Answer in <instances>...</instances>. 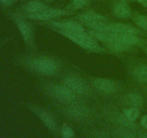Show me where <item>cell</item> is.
Listing matches in <instances>:
<instances>
[{"instance_id": "5", "label": "cell", "mask_w": 147, "mask_h": 138, "mask_svg": "<svg viewBox=\"0 0 147 138\" xmlns=\"http://www.w3.org/2000/svg\"><path fill=\"white\" fill-rule=\"evenodd\" d=\"M65 86L68 87L76 93L83 94L87 91L86 84L78 78L73 76H70L65 79Z\"/></svg>"}, {"instance_id": "20", "label": "cell", "mask_w": 147, "mask_h": 138, "mask_svg": "<svg viewBox=\"0 0 147 138\" xmlns=\"http://www.w3.org/2000/svg\"><path fill=\"white\" fill-rule=\"evenodd\" d=\"M134 22L137 26L144 30H147V17L145 15H136L134 17Z\"/></svg>"}, {"instance_id": "9", "label": "cell", "mask_w": 147, "mask_h": 138, "mask_svg": "<svg viewBox=\"0 0 147 138\" xmlns=\"http://www.w3.org/2000/svg\"><path fill=\"white\" fill-rule=\"evenodd\" d=\"M53 24L63 31L69 32H84L85 30L81 25L72 21L53 22Z\"/></svg>"}, {"instance_id": "18", "label": "cell", "mask_w": 147, "mask_h": 138, "mask_svg": "<svg viewBox=\"0 0 147 138\" xmlns=\"http://www.w3.org/2000/svg\"><path fill=\"white\" fill-rule=\"evenodd\" d=\"M123 113V115L131 122H134L136 119H137V118L139 116V111L138 108L134 107V106L129 108V109H125Z\"/></svg>"}, {"instance_id": "12", "label": "cell", "mask_w": 147, "mask_h": 138, "mask_svg": "<svg viewBox=\"0 0 147 138\" xmlns=\"http://www.w3.org/2000/svg\"><path fill=\"white\" fill-rule=\"evenodd\" d=\"M37 114H38L39 117L42 120V122L44 123L45 125H46L47 128L52 131H55L57 126H56V123L55 119H53V116L47 113V112L41 110V109H38L37 111Z\"/></svg>"}, {"instance_id": "23", "label": "cell", "mask_w": 147, "mask_h": 138, "mask_svg": "<svg viewBox=\"0 0 147 138\" xmlns=\"http://www.w3.org/2000/svg\"><path fill=\"white\" fill-rule=\"evenodd\" d=\"M88 0H73V7L76 9H81L88 3Z\"/></svg>"}, {"instance_id": "28", "label": "cell", "mask_w": 147, "mask_h": 138, "mask_svg": "<svg viewBox=\"0 0 147 138\" xmlns=\"http://www.w3.org/2000/svg\"><path fill=\"white\" fill-rule=\"evenodd\" d=\"M45 1H50V0H45Z\"/></svg>"}, {"instance_id": "2", "label": "cell", "mask_w": 147, "mask_h": 138, "mask_svg": "<svg viewBox=\"0 0 147 138\" xmlns=\"http://www.w3.org/2000/svg\"><path fill=\"white\" fill-rule=\"evenodd\" d=\"M79 20L81 22L93 30L106 32V18L96 12H86L79 16Z\"/></svg>"}, {"instance_id": "21", "label": "cell", "mask_w": 147, "mask_h": 138, "mask_svg": "<svg viewBox=\"0 0 147 138\" xmlns=\"http://www.w3.org/2000/svg\"><path fill=\"white\" fill-rule=\"evenodd\" d=\"M73 131L71 127L67 125H65L63 126L61 129V136L63 138H73Z\"/></svg>"}, {"instance_id": "7", "label": "cell", "mask_w": 147, "mask_h": 138, "mask_svg": "<svg viewBox=\"0 0 147 138\" xmlns=\"http://www.w3.org/2000/svg\"><path fill=\"white\" fill-rule=\"evenodd\" d=\"M106 32H110L121 33V34H136L139 31L137 29L128 24L122 23H113V24H107L106 27Z\"/></svg>"}, {"instance_id": "19", "label": "cell", "mask_w": 147, "mask_h": 138, "mask_svg": "<svg viewBox=\"0 0 147 138\" xmlns=\"http://www.w3.org/2000/svg\"><path fill=\"white\" fill-rule=\"evenodd\" d=\"M114 122L121 126H126V127H133L134 126L133 122L129 120L124 115L117 114L114 116Z\"/></svg>"}, {"instance_id": "27", "label": "cell", "mask_w": 147, "mask_h": 138, "mask_svg": "<svg viewBox=\"0 0 147 138\" xmlns=\"http://www.w3.org/2000/svg\"><path fill=\"white\" fill-rule=\"evenodd\" d=\"M140 138H147V133H143L140 135Z\"/></svg>"}, {"instance_id": "13", "label": "cell", "mask_w": 147, "mask_h": 138, "mask_svg": "<svg viewBox=\"0 0 147 138\" xmlns=\"http://www.w3.org/2000/svg\"><path fill=\"white\" fill-rule=\"evenodd\" d=\"M114 13L117 17L126 19L130 17L131 10L126 3L121 2L115 6Z\"/></svg>"}, {"instance_id": "15", "label": "cell", "mask_w": 147, "mask_h": 138, "mask_svg": "<svg viewBox=\"0 0 147 138\" xmlns=\"http://www.w3.org/2000/svg\"><path fill=\"white\" fill-rule=\"evenodd\" d=\"M46 9V7L42 2L40 1H32L27 4L26 6V12L30 14H34V13L40 12Z\"/></svg>"}, {"instance_id": "22", "label": "cell", "mask_w": 147, "mask_h": 138, "mask_svg": "<svg viewBox=\"0 0 147 138\" xmlns=\"http://www.w3.org/2000/svg\"><path fill=\"white\" fill-rule=\"evenodd\" d=\"M117 134L121 138H134L135 136L131 132L126 130V129H119Z\"/></svg>"}, {"instance_id": "11", "label": "cell", "mask_w": 147, "mask_h": 138, "mask_svg": "<svg viewBox=\"0 0 147 138\" xmlns=\"http://www.w3.org/2000/svg\"><path fill=\"white\" fill-rule=\"evenodd\" d=\"M67 113L73 118L80 119L87 117L89 114V110L81 106H73L69 108Z\"/></svg>"}, {"instance_id": "16", "label": "cell", "mask_w": 147, "mask_h": 138, "mask_svg": "<svg viewBox=\"0 0 147 138\" xmlns=\"http://www.w3.org/2000/svg\"><path fill=\"white\" fill-rule=\"evenodd\" d=\"M134 75L139 82L147 81V66L141 65L135 70Z\"/></svg>"}, {"instance_id": "26", "label": "cell", "mask_w": 147, "mask_h": 138, "mask_svg": "<svg viewBox=\"0 0 147 138\" xmlns=\"http://www.w3.org/2000/svg\"><path fill=\"white\" fill-rule=\"evenodd\" d=\"M139 3L143 4L145 7H147V0H137Z\"/></svg>"}, {"instance_id": "8", "label": "cell", "mask_w": 147, "mask_h": 138, "mask_svg": "<svg viewBox=\"0 0 147 138\" xmlns=\"http://www.w3.org/2000/svg\"><path fill=\"white\" fill-rule=\"evenodd\" d=\"M53 93L59 99L65 101H73L76 99V93L66 86H55L53 88Z\"/></svg>"}, {"instance_id": "1", "label": "cell", "mask_w": 147, "mask_h": 138, "mask_svg": "<svg viewBox=\"0 0 147 138\" xmlns=\"http://www.w3.org/2000/svg\"><path fill=\"white\" fill-rule=\"evenodd\" d=\"M58 32L64 35L65 37L70 39L72 41L76 43L80 47L92 51H99L100 47L98 45L97 42L90 34L84 32H69L58 30Z\"/></svg>"}, {"instance_id": "4", "label": "cell", "mask_w": 147, "mask_h": 138, "mask_svg": "<svg viewBox=\"0 0 147 138\" xmlns=\"http://www.w3.org/2000/svg\"><path fill=\"white\" fill-rule=\"evenodd\" d=\"M67 12L63 10L60 9H45L40 12L34 13V14H30L27 15V17L30 19L36 20H49L54 17H59V16H63L67 14Z\"/></svg>"}, {"instance_id": "24", "label": "cell", "mask_w": 147, "mask_h": 138, "mask_svg": "<svg viewBox=\"0 0 147 138\" xmlns=\"http://www.w3.org/2000/svg\"><path fill=\"white\" fill-rule=\"evenodd\" d=\"M142 124L143 125V126H144L145 128H147V114L144 115L143 117L142 118Z\"/></svg>"}, {"instance_id": "14", "label": "cell", "mask_w": 147, "mask_h": 138, "mask_svg": "<svg viewBox=\"0 0 147 138\" xmlns=\"http://www.w3.org/2000/svg\"><path fill=\"white\" fill-rule=\"evenodd\" d=\"M125 101L130 106L138 107L143 104V98L138 93H129L125 96Z\"/></svg>"}, {"instance_id": "6", "label": "cell", "mask_w": 147, "mask_h": 138, "mask_svg": "<svg viewBox=\"0 0 147 138\" xmlns=\"http://www.w3.org/2000/svg\"><path fill=\"white\" fill-rule=\"evenodd\" d=\"M93 85L96 89L105 93H113L118 89V86L116 83L107 78H98L95 79L93 81Z\"/></svg>"}, {"instance_id": "3", "label": "cell", "mask_w": 147, "mask_h": 138, "mask_svg": "<svg viewBox=\"0 0 147 138\" xmlns=\"http://www.w3.org/2000/svg\"><path fill=\"white\" fill-rule=\"evenodd\" d=\"M30 67L35 71L44 75H53L57 70V65L55 61L46 57L34 59L30 64Z\"/></svg>"}, {"instance_id": "17", "label": "cell", "mask_w": 147, "mask_h": 138, "mask_svg": "<svg viewBox=\"0 0 147 138\" xmlns=\"http://www.w3.org/2000/svg\"><path fill=\"white\" fill-rule=\"evenodd\" d=\"M107 44L111 49H112L113 50H115V51L119 52L125 51V50H127L129 47L127 45L124 44V43H122V42L119 41V40H116V39L114 38H113L111 41L109 42V43H107Z\"/></svg>"}, {"instance_id": "25", "label": "cell", "mask_w": 147, "mask_h": 138, "mask_svg": "<svg viewBox=\"0 0 147 138\" xmlns=\"http://www.w3.org/2000/svg\"><path fill=\"white\" fill-rule=\"evenodd\" d=\"M14 1H15V0H0V2H1V4H3V5L7 6L9 5L10 4H11Z\"/></svg>"}, {"instance_id": "10", "label": "cell", "mask_w": 147, "mask_h": 138, "mask_svg": "<svg viewBox=\"0 0 147 138\" xmlns=\"http://www.w3.org/2000/svg\"><path fill=\"white\" fill-rule=\"evenodd\" d=\"M17 24L24 41L27 43L31 41L32 38V28L30 24L27 22L22 20H17Z\"/></svg>"}]
</instances>
